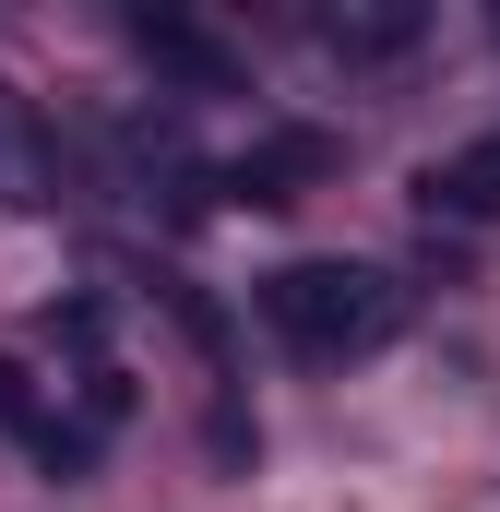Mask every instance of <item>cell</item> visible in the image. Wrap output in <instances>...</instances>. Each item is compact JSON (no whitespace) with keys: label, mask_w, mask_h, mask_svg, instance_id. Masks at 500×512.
Returning <instances> with one entry per match:
<instances>
[{"label":"cell","mask_w":500,"mask_h":512,"mask_svg":"<svg viewBox=\"0 0 500 512\" xmlns=\"http://www.w3.org/2000/svg\"><path fill=\"white\" fill-rule=\"evenodd\" d=\"M262 322L298 358H370L405 334V286L370 262H286V274H262Z\"/></svg>","instance_id":"6da1fadb"},{"label":"cell","mask_w":500,"mask_h":512,"mask_svg":"<svg viewBox=\"0 0 500 512\" xmlns=\"http://www.w3.org/2000/svg\"><path fill=\"white\" fill-rule=\"evenodd\" d=\"M310 179H334V143H322V131H262L239 167H227V191H239V203H298Z\"/></svg>","instance_id":"7a4b0ae2"},{"label":"cell","mask_w":500,"mask_h":512,"mask_svg":"<svg viewBox=\"0 0 500 512\" xmlns=\"http://www.w3.org/2000/svg\"><path fill=\"white\" fill-rule=\"evenodd\" d=\"M131 48L167 60V72H191V84H227V48H215L203 24H179V12H131Z\"/></svg>","instance_id":"3957f363"},{"label":"cell","mask_w":500,"mask_h":512,"mask_svg":"<svg viewBox=\"0 0 500 512\" xmlns=\"http://www.w3.org/2000/svg\"><path fill=\"white\" fill-rule=\"evenodd\" d=\"M429 215H500V143H465L453 167H429Z\"/></svg>","instance_id":"277c9868"},{"label":"cell","mask_w":500,"mask_h":512,"mask_svg":"<svg viewBox=\"0 0 500 512\" xmlns=\"http://www.w3.org/2000/svg\"><path fill=\"white\" fill-rule=\"evenodd\" d=\"M322 36H334L346 60H393V48H417V12H405V0H393V12H334Z\"/></svg>","instance_id":"5b68a950"},{"label":"cell","mask_w":500,"mask_h":512,"mask_svg":"<svg viewBox=\"0 0 500 512\" xmlns=\"http://www.w3.org/2000/svg\"><path fill=\"white\" fill-rule=\"evenodd\" d=\"M24 441H36L48 477H84V465H96V429H84V417H24Z\"/></svg>","instance_id":"8992f818"},{"label":"cell","mask_w":500,"mask_h":512,"mask_svg":"<svg viewBox=\"0 0 500 512\" xmlns=\"http://www.w3.org/2000/svg\"><path fill=\"white\" fill-rule=\"evenodd\" d=\"M24 179H36V120H24L12 84H0V203H24Z\"/></svg>","instance_id":"52a82bcc"},{"label":"cell","mask_w":500,"mask_h":512,"mask_svg":"<svg viewBox=\"0 0 500 512\" xmlns=\"http://www.w3.org/2000/svg\"><path fill=\"white\" fill-rule=\"evenodd\" d=\"M24 417H36V405H24V370L0 358V429H24Z\"/></svg>","instance_id":"ba28073f"}]
</instances>
